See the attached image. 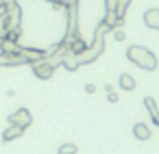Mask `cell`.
<instances>
[{
    "mask_svg": "<svg viewBox=\"0 0 159 154\" xmlns=\"http://www.w3.org/2000/svg\"><path fill=\"white\" fill-rule=\"evenodd\" d=\"M16 2V0H0V11H2V9H7V7H11Z\"/></svg>",
    "mask_w": 159,
    "mask_h": 154,
    "instance_id": "16",
    "label": "cell"
},
{
    "mask_svg": "<svg viewBox=\"0 0 159 154\" xmlns=\"http://www.w3.org/2000/svg\"><path fill=\"white\" fill-rule=\"evenodd\" d=\"M105 24L109 28H118V26H122V15H118L116 9H109L107 15H105Z\"/></svg>",
    "mask_w": 159,
    "mask_h": 154,
    "instance_id": "9",
    "label": "cell"
},
{
    "mask_svg": "<svg viewBox=\"0 0 159 154\" xmlns=\"http://www.w3.org/2000/svg\"><path fill=\"white\" fill-rule=\"evenodd\" d=\"M126 59L131 61V63H135L137 67H142V70H146V72H155L157 70V57L148 50V48H144V46H129L126 48Z\"/></svg>",
    "mask_w": 159,
    "mask_h": 154,
    "instance_id": "1",
    "label": "cell"
},
{
    "mask_svg": "<svg viewBox=\"0 0 159 154\" xmlns=\"http://www.w3.org/2000/svg\"><path fill=\"white\" fill-rule=\"evenodd\" d=\"M7 122L9 124H16V126H20V128H29L31 124H33V115H31V111L26 109V106H20L18 111H13L9 117H7Z\"/></svg>",
    "mask_w": 159,
    "mask_h": 154,
    "instance_id": "2",
    "label": "cell"
},
{
    "mask_svg": "<svg viewBox=\"0 0 159 154\" xmlns=\"http://www.w3.org/2000/svg\"><path fill=\"white\" fill-rule=\"evenodd\" d=\"M152 124H157V126H159V115H157V117L152 119Z\"/></svg>",
    "mask_w": 159,
    "mask_h": 154,
    "instance_id": "18",
    "label": "cell"
},
{
    "mask_svg": "<svg viewBox=\"0 0 159 154\" xmlns=\"http://www.w3.org/2000/svg\"><path fill=\"white\" fill-rule=\"evenodd\" d=\"M2 39L9 41V44H18V41H20V28H9Z\"/></svg>",
    "mask_w": 159,
    "mask_h": 154,
    "instance_id": "11",
    "label": "cell"
},
{
    "mask_svg": "<svg viewBox=\"0 0 159 154\" xmlns=\"http://www.w3.org/2000/svg\"><path fill=\"white\" fill-rule=\"evenodd\" d=\"M113 39H116V41H124V39H126V33H124V31H116V33H113Z\"/></svg>",
    "mask_w": 159,
    "mask_h": 154,
    "instance_id": "15",
    "label": "cell"
},
{
    "mask_svg": "<svg viewBox=\"0 0 159 154\" xmlns=\"http://www.w3.org/2000/svg\"><path fill=\"white\" fill-rule=\"evenodd\" d=\"M85 93H96V85L94 83H87L85 85Z\"/></svg>",
    "mask_w": 159,
    "mask_h": 154,
    "instance_id": "17",
    "label": "cell"
},
{
    "mask_svg": "<svg viewBox=\"0 0 159 154\" xmlns=\"http://www.w3.org/2000/svg\"><path fill=\"white\" fill-rule=\"evenodd\" d=\"M48 2H52V0H48Z\"/></svg>",
    "mask_w": 159,
    "mask_h": 154,
    "instance_id": "19",
    "label": "cell"
},
{
    "mask_svg": "<svg viewBox=\"0 0 159 154\" xmlns=\"http://www.w3.org/2000/svg\"><path fill=\"white\" fill-rule=\"evenodd\" d=\"M135 85H137V83H135V78H133L131 74H126V72L120 74V78H118V87H120L122 91H133Z\"/></svg>",
    "mask_w": 159,
    "mask_h": 154,
    "instance_id": "8",
    "label": "cell"
},
{
    "mask_svg": "<svg viewBox=\"0 0 159 154\" xmlns=\"http://www.w3.org/2000/svg\"><path fill=\"white\" fill-rule=\"evenodd\" d=\"M79 65H81V63H72V61H63V67H66V70H70V72H74V70H79Z\"/></svg>",
    "mask_w": 159,
    "mask_h": 154,
    "instance_id": "14",
    "label": "cell"
},
{
    "mask_svg": "<svg viewBox=\"0 0 159 154\" xmlns=\"http://www.w3.org/2000/svg\"><path fill=\"white\" fill-rule=\"evenodd\" d=\"M107 100H109L111 104H116V102L120 100V96H118V93H116L113 89H109V91H107Z\"/></svg>",
    "mask_w": 159,
    "mask_h": 154,
    "instance_id": "13",
    "label": "cell"
},
{
    "mask_svg": "<svg viewBox=\"0 0 159 154\" xmlns=\"http://www.w3.org/2000/svg\"><path fill=\"white\" fill-rule=\"evenodd\" d=\"M131 132H133V137L137 139V141H148L150 137H152V132H150V128L144 124V122H137V124H133V128H131Z\"/></svg>",
    "mask_w": 159,
    "mask_h": 154,
    "instance_id": "6",
    "label": "cell"
},
{
    "mask_svg": "<svg viewBox=\"0 0 159 154\" xmlns=\"http://www.w3.org/2000/svg\"><path fill=\"white\" fill-rule=\"evenodd\" d=\"M144 106L148 109V113H150V119H155V117L159 115V111H157V106H155V100H152V98H144Z\"/></svg>",
    "mask_w": 159,
    "mask_h": 154,
    "instance_id": "12",
    "label": "cell"
},
{
    "mask_svg": "<svg viewBox=\"0 0 159 154\" xmlns=\"http://www.w3.org/2000/svg\"><path fill=\"white\" fill-rule=\"evenodd\" d=\"M20 57H24V59H29V61L33 63V61L46 59V52H44V50H37V48H22V46H20Z\"/></svg>",
    "mask_w": 159,
    "mask_h": 154,
    "instance_id": "7",
    "label": "cell"
},
{
    "mask_svg": "<svg viewBox=\"0 0 159 154\" xmlns=\"http://www.w3.org/2000/svg\"><path fill=\"white\" fill-rule=\"evenodd\" d=\"M22 135H24V128H20V126H16V124H9V126L2 130V143H11V141L20 139Z\"/></svg>",
    "mask_w": 159,
    "mask_h": 154,
    "instance_id": "5",
    "label": "cell"
},
{
    "mask_svg": "<svg viewBox=\"0 0 159 154\" xmlns=\"http://www.w3.org/2000/svg\"><path fill=\"white\" fill-rule=\"evenodd\" d=\"M76 152H79V145L70 143V141H66V143H61L57 148V154H76Z\"/></svg>",
    "mask_w": 159,
    "mask_h": 154,
    "instance_id": "10",
    "label": "cell"
},
{
    "mask_svg": "<svg viewBox=\"0 0 159 154\" xmlns=\"http://www.w3.org/2000/svg\"><path fill=\"white\" fill-rule=\"evenodd\" d=\"M33 74H35L39 80H48V78H52V74H55V63H39V61H33Z\"/></svg>",
    "mask_w": 159,
    "mask_h": 154,
    "instance_id": "3",
    "label": "cell"
},
{
    "mask_svg": "<svg viewBox=\"0 0 159 154\" xmlns=\"http://www.w3.org/2000/svg\"><path fill=\"white\" fill-rule=\"evenodd\" d=\"M142 20H144L146 28H150V31H159V9H157V7H152V9H148V11H144Z\"/></svg>",
    "mask_w": 159,
    "mask_h": 154,
    "instance_id": "4",
    "label": "cell"
}]
</instances>
